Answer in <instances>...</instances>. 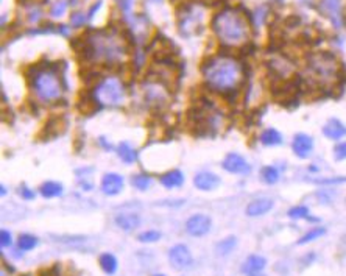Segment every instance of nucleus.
<instances>
[{"label": "nucleus", "mask_w": 346, "mask_h": 276, "mask_svg": "<svg viewBox=\"0 0 346 276\" xmlns=\"http://www.w3.org/2000/svg\"><path fill=\"white\" fill-rule=\"evenodd\" d=\"M156 276H164V275H156Z\"/></svg>", "instance_id": "38"}, {"label": "nucleus", "mask_w": 346, "mask_h": 276, "mask_svg": "<svg viewBox=\"0 0 346 276\" xmlns=\"http://www.w3.org/2000/svg\"><path fill=\"white\" fill-rule=\"evenodd\" d=\"M289 215L292 219H306L309 215V209L306 206H295L289 211Z\"/></svg>", "instance_id": "27"}, {"label": "nucleus", "mask_w": 346, "mask_h": 276, "mask_svg": "<svg viewBox=\"0 0 346 276\" xmlns=\"http://www.w3.org/2000/svg\"><path fill=\"white\" fill-rule=\"evenodd\" d=\"M223 169L231 172V174H248L250 172L247 161H245L240 154H235V153L228 154V156L225 158Z\"/></svg>", "instance_id": "10"}, {"label": "nucleus", "mask_w": 346, "mask_h": 276, "mask_svg": "<svg viewBox=\"0 0 346 276\" xmlns=\"http://www.w3.org/2000/svg\"><path fill=\"white\" fill-rule=\"evenodd\" d=\"M64 10H66V2H58V3L53 6L52 14H53V16H61V14L64 13Z\"/></svg>", "instance_id": "32"}, {"label": "nucleus", "mask_w": 346, "mask_h": 276, "mask_svg": "<svg viewBox=\"0 0 346 276\" xmlns=\"http://www.w3.org/2000/svg\"><path fill=\"white\" fill-rule=\"evenodd\" d=\"M193 183H195V186L200 191H214V189L220 184V178L214 174L206 172V174H198L195 179H193Z\"/></svg>", "instance_id": "13"}, {"label": "nucleus", "mask_w": 346, "mask_h": 276, "mask_svg": "<svg viewBox=\"0 0 346 276\" xmlns=\"http://www.w3.org/2000/svg\"><path fill=\"white\" fill-rule=\"evenodd\" d=\"M84 22V16L81 13H75L72 16V25H75V27H78V25H81Z\"/></svg>", "instance_id": "33"}, {"label": "nucleus", "mask_w": 346, "mask_h": 276, "mask_svg": "<svg viewBox=\"0 0 346 276\" xmlns=\"http://www.w3.org/2000/svg\"><path fill=\"white\" fill-rule=\"evenodd\" d=\"M324 234V228H314L312 231H309L307 234H304L302 236L300 240H298V244L300 245H304V244H309V242H312V240H315L317 237H320V236H323Z\"/></svg>", "instance_id": "25"}, {"label": "nucleus", "mask_w": 346, "mask_h": 276, "mask_svg": "<svg viewBox=\"0 0 346 276\" xmlns=\"http://www.w3.org/2000/svg\"><path fill=\"white\" fill-rule=\"evenodd\" d=\"M292 149L295 151V154L300 158H307L309 154L314 150V141H312V137L307 136V134H297L295 136V139L292 142Z\"/></svg>", "instance_id": "9"}, {"label": "nucleus", "mask_w": 346, "mask_h": 276, "mask_svg": "<svg viewBox=\"0 0 346 276\" xmlns=\"http://www.w3.org/2000/svg\"><path fill=\"white\" fill-rule=\"evenodd\" d=\"M272 208H273V200H270V198H259V200H254L248 204L247 214L250 217H259V215L267 214Z\"/></svg>", "instance_id": "14"}, {"label": "nucleus", "mask_w": 346, "mask_h": 276, "mask_svg": "<svg viewBox=\"0 0 346 276\" xmlns=\"http://www.w3.org/2000/svg\"><path fill=\"white\" fill-rule=\"evenodd\" d=\"M33 91L42 101L58 100L63 94L61 83L52 71H39L33 76Z\"/></svg>", "instance_id": "4"}, {"label": "nucleus", "mask_w": 346, "mask_h": 276, "mask_svg": "<svg viewBox=\"0 0 346 276\" xmlns=\"http://www.w3.org/2000/svg\"><path fill=\"white\" fill-rule=\"evenodd\" d=\"M265 265H267L265 257L257 256V254H253V256L247 257V261L243 262L242 272L247 273V275H254V273H259L260 270H264Z\"/></svg>", "instance_id": "16"}, {"label": "nucleus", "mask_w": 346, "mask_h": 276, "mask_svg": "<svg viewBox=\"0 0 346 276\" xmlns=\"http://www.w3.org/2000/svg\"><path fill=\"white\" fill-rule=\"evenodd\" d=\"M184 183V176L181 172L173 170V172H167L165 175L161 176V184L167 189H175Z\"/></svg>", "instance_id": "18"}, {"label": "nucleus", "mask_w": 346, "mask_h": 276, "mask_svg": "<svg viewBox=\"0 0 346 276\" xmlns=\"http://www.w3.org/2000/svg\"><path fill=\"white\" fill-rule=\"evenodd\" d=\"M36 244H38L36 237L30 236V234H22L18 240V247H19V250H22V251H30V250L36 247Z\"/></svg>", "instance_id": "23"}, {"label": "nucleus", "mask_w": 346, "mask_h": 276, "mask_svg": "<svg viewBox=\"0 0 346 276\" xmlns=\"http://www.w3.org/2000/svg\"><path fill=\"white\" fill-rule=\"evenodd\" d=\"M262 178L265 183L268 184H275L277 179H279V172H277L275 167H265L262 170Z\"/></svg>", "instance_id": "26"}, {"label": "nucleus", "mask_w": 346, "mask_h": 276, "mask_svg": "<svg viewBox=\"0 0 346 276\" xmlns=\"http://www.w3.org/2000/svg\"><path fill=\"white\" fill-rule=\"evenodd\" d=\"M41 194L46 198L60 197L63 194V186L60 183H55V181H47L41 186Z\"/></svg>", "instance_id": "20"}, {"label": "nucleus", "mask_w": 346, "mask_h": 276, "mask_svg": "<svg viewBox=\"0 0 346 276\" xmlns=\"http://www.w3.org/2000/svg\"><path fill=\"white\" fill-rule=\"evenodd\" d=\"M123 187V178L117 174H106L102 179V191L106 195H117Z\"/></svg>", "instance_id": "11"}, {"label": "nucleus", "mask_w": 346, "mask_h": 276, "mask_svg": "<svg viewBox=\"0 0 346 276\" xmlns=\"http://www.w3.org/2000/svg\"><path fill=\"white\" fill-rule=\"evenodd\" d=\"M209 229H210V219L203 214L192 215L187 220V223H185V231H187L190 236H195V237L205 236L206 232H209Z\"/></svg>", "instance_id": "8"}, {"label": "nucleus", "mask_w": 346, "mask_h": 276, "mask_svg": "<svg viewBox=\"0 0 346 276\" xmlns=\"http://www.w3.org/2000/svg\"><path fill=\"white\" fill-rule=\"evenodd\" d=\"M94 96L100 103H103V105H108V106L120 105L125 100V88L119 81V78L108 76V78H105L100 84H97Z\"/></svg>", "instance_id": "6"}, {"label": "nucleus", "mask_w": 346, "mask_h": 276, "mask_svg": "<svg viewBox=\"0 0 346 276\" xmlns=\"http://www.w3.org/2000/svg\"><path fill=\"white\" fill-rule=\"evenodd\" d=\"M235 244H237V240H235V237H226L225 240H222L220 244L217 245V250H218V253L220 254H228V253H231L232 250H234V247H235Z\"/></svg>", "instance_id": "24"}, {"label": "nucleus", "mask_w": 346, "mask_h": 276, "mask_svg": "<svg viewBox=\"0 0 346 276\" xmlns=\"http://www.w3.org/2000/svg\"><path fill=\"white\" fill-rule=\"evenodd\" d=\"M89 50L92 56L108 59V61L119 59L125 53L123 46L113 34H95V36H92Z\"/></svg>", "instance_id": "5"}, {"label": "nucleus", "mask_w": 346, "mask_h": 276, "mask_svg": "<svg viewBox=\"0 0 346 276\" xmlns=\"http://www.w3.org/2000/svg\"><path fill=\"white\" fill-rule=\"evenodd\" d=\"M168 259L173 269L176 270H185L192 265V254L189 248L185 245H175L170 251H168Z\"/></svg>", "instance_id": "7"}, {"label": "nucleus", "mask_w": 346, "mask_h": 276, "mask_svg": "<svg viewBox=\"0 0 346 276\" xmlns=\"http://www.w3.org/2000/svg\"><path fill=\"white\" fill-rule=\"evenodd\" d=\"M340 76V64L339 61L329 53H317L310 56L306 78L310 84H315L318 88H331L337 83Z\"/></svg>", "instance_id": "3"}, {"label": "nucleus", "mask_w": 346, "mask_h": 276, "mask_svg": "<svg viewBox=\"0 0 346 276\" xmlns=\"http://www.w3.org/2000/svg\"><path fill=\"white\" fill-rule=\"evenodd\" d=\"M39 16H41L39 11H33V14H30V19H31V21H38Z\"/></svg>", "instance_id": "36"}, {"label": "nucleus", "mask_w": 346, "mask_h": 276, "mask_svg": "<svg viewBox=\"0 0 346 276\" xmlns=\"http://www.w3.org/2000/svg\"><path fill=\"white\" fill-rule=\"evenodd\" d=\"M250 276H264V275H259V273H254V275H250Z\"/></svg>", "instance_id": "37"}, {"label": "nucleus", "mask_w": 346, "mask_h": 276, "mask_svg": "<svg viewBox=\"0 0 346 276\" xmlns=\"http://www.w3.org/2000/svg\"><path fill=\"white\" fill-rule=\"evenodd\" d=\"M22 195H23V198H27V200H30V198H33V197H35V194H33V192H30L28 191V189H22Z\"/></svg>", "instance_id": "34"}, {"label": "nucleus", "mask_w": 346, "mask_h": 276, "mask_svg": "<svg viewBox=\"0 0 346 276\" xmlns=\"http://www.w3.org/2000/svg\"><path fill=\"white\" fill-rule=\"evenodd\" d=\"M0 244H2L3 248L11 245V234H10V231L2 229V232H0Z\"/></svg>", "instance_id": "31"}, {"label": "nucleus", "mask_w": 346, "mask_h": 276, "mask_svg": "<svg viewBox=\"0 0 346 276\" xmlns=\"http://www.w3.org/2000/svg\"><path fill=\"white\" fill-rule=\"evenodd\" d=\"M100 267L106 275H114L117 270V259L109 253H105L100 256Z\"/></svg>", "instance_id": "21"}, {"label": "nucleus", "mask_w": 346, "mask_h": 276, "mask_svg": "<svg viewBox=\"0 0 346 276\" xmlns=\"http://www.w3.org/2000/svg\"><path fill=\"white\" fill-rule=\"evenodd\" d=\"M334 154H335V159H339V161L346 159V142H342V144L337 145Z\"/></svg>", "instance_id": "30"}, {"label": "nucleus", "mask_w": 346, "mask_h": 276, "mask_svg": "<svg viewBox=\"0 0 346 276\" xmlns=\"http://www.w3.org/2000/svg\"><path fill=\"white\" fill-rule=\"evenodd\" d=\"M115 225L125 229V231H133L140 225V217L134 212H122L115 215Z\"/></svg>", "instance_id": "12"}, {"label": "nucleus", "mask_w": 346, "mask_h": 276, "mask_svg": "<svg viewBox=\"0 0 346 276\" xmlns=\"http://www.w3.org/2000/svg\"><path fill=\"white\" fill-rule=\"evenodd\" d=\"M205 80L212 89L217 91H231L237 88L243 78L240 64L231 58H215L209 61L205 69Z\"/></svg>", "instance_id": "1"}, {"label": "nucleus", "mask_w": 346, "mask_h": 276, "mask_svg": "<svg viewBox=\"0 0 346 276\" xmlns=\"http://www.w3.org/2000/svg\"><path fill=\"white\" fill-rule=\"evenodd\" d=\"M120 3H122V6L125 8V10H128L130 5H131V0H120Z\"/></svg>", "instance_id": "35"}, {"label": "nucleus", "mask_w": 346, "mask_h": 276, "mask_svg": "<svg viewBox=\"0 0 346 276\" xmlns=\"http://www.w3.org/2000/svg\"><path fill=\"white\" fill-rule=\"evenodd\" d=\"M214 30L225 44L240 46L250 36L247 19L239 11L228 10L220 13L214 21Z\"/></svg>", "instance_id": "2"}, {"label": "nucleus", "mask_w": 346, "mask_h": 276, "mask_svg": "<svg viewBox=\"0 0 346 276\" xmlns=\"http://www.w3.org/2000/svg\"><path fill=\"white\" fill-rule=\"evenodd\" d=\"M133 184H134V187H138L139 191H145V189H148V186H150V178L145 175H138L133 178Z\"/></svg>", "instance_id": "28"}, {"label": "nucleus", "mask_w": 346, "mask_h": 276, "mask_svg": "<svg viewBox=\"0 0 346 276\" xmlns=\"http://www.w3.org/2000/svg\"><path fill=\"white\" fill-rule=\"evenodd\" d=\"M323 10L329 16V19L334 22L335 27H340L342 25L340 0H323Z\"/></svg>", "instance_id": "15"}, {"label": "nucleus", "mask_w": 346, "mask_h": 276, "mask_svg": "<svg viewBox=\"0 0 346 276\" xmlns=\"http://www.w3.org/2000/svg\"><path fill=\"white\" fill-rule=\"evenodd\" d=\"M159 237H161V234H159L158 231H145V232H142L138 239L140 240V242L148 244V242H156Z\"/></svg>", "instance_id": "29"}, {"label": "nucleus", "mask_w": 346, "mask_h": 276, "mask_svg": "<svg viewBox=\"0 0 346 276\" xmlns=\"http://www.w3.org/2000/svg\"><path fill=\"white\" fill-rule=\"evenodd\" d=\"M323 133L326 137H329V139H340V137H343L346 134V126L340 122V120H337V119H331L329 122L324 125L323 128Z\"/></svg>", "instance_id": "17"}, {"label": "nucleus", "mask_w": 346, "mask_h": 276, "mask_svg": "<svg viewBox=\"0 0 346 276\" xmlns=\"http://www.w3.org/2000/svg\"><path fill=\"white\" fill-rule=\"evenodd\" d=\"M260 142L267 147H273V145H279L282 142V136L279 131L273 130V128H268L262 134H260Z\"/></svg>", "instance_id": "19"}, {"label": "nucleus", "mask_w": 346, "mask_h": 276, "mask_svg": "<svg viewBox=\"0 0 346 276\" xmlns=\"http://www.w3.org/2000/svg\"><path fill=\"white\" fill-rule=\"evenodd\" d=\"M119 156H120V159L123 161V162H126V164H133L134 161H136V153H134V150L131 149V145H128L126 142H123V144H120L119 145Z\"/></svg>", "instance_id": "22"}]
</instances>
